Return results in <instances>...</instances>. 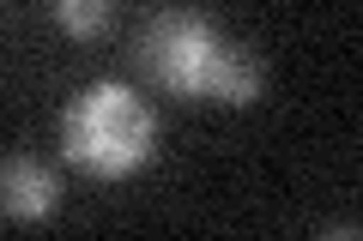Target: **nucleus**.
Wrapping results in <instances>:
<instances>
[{"label":"nucleus","instance_id":"nucleus-1","mask_svg":"<svg viewBox=\"0 0 363 241\" xmlns=\"http://www.w3.org/2000/svg\"><path fill=\"white\" fill-rule=\"evenodd\" d=\"M133 66L157 97L218 102V109H255L267 90V66L255 49L224 37L206 13H157L133 37Z\"/></svg>","mask_w":363,"mask_h":241},{"label":"nucleus","instance_id":"nucleus-2","mask_svg":"<svg viewBox=\"0 0 363 241\" xmlns=\"http://www.w3.org/2000/svg\"><path fill=\"white\" fill-rule=\"evenodd\" d=\"M55 139L79 175L121 187L157 163V109L145 102V90L121 85V78H97L61 102Z\"/></svg>","mask_w":363,"mask_h":241},{"label":"nucleus","instance_id":"nucleus-3","mask_svg":"<svg viewBox=\"0 0 363 241\" xmlns=\"http://www.w3.org/2000/svg\"><path fill=\"white\" fill-rule=\"evenodd\" d=\"M61 211V169L30 151L0 157V217L6 223H49Z\"/></svg>","mask_w":363,"mask_h":241},{"label":"nucleus","instance_id":"nucleus-4","mask_svg":"<svg viewBox=\"0 0 363 241\" xmlns=\"http://www.w3.org/2000/svg\"><path fill=\"white\" fill-rule=\"evenodd\" d=\"M55 25L73 42H97L116 25V0H55Z\"/></svg>","mask_w":363,"mask_h":241}]
</instances>
